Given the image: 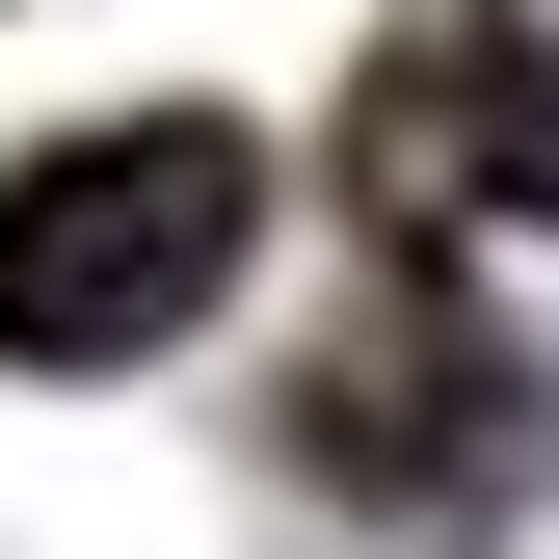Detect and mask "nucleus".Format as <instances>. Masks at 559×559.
<instances>
[{
  "mask_svg": "<svg viewBox=\"0 0 559 559\" xmlns=\"http://www.w3.org/2000/svg\"><path fill=\"white\" fill-rule=\"evenodd\" d=\"M346 214H373L400 266H453V240H559V53L507 27V0H427L373 81H346Z\"/></svg>",
  "mask_w": 559,
  "mask_h": 559,
  "instance_id": "2",
  "label": "nucleus"
},
{
  "mask_svg": "<svg viewBox=\"0 0 559 559\" xmlns=\"http://www.w3.org/2000/svg\"><path fill=\"white\" fill-rule=\"evenodd\" d=\"M240 240H266V160L214 107H107V133H53V160H0V346L27 373H133V346H187L240 294Z\"/></svg>",
  "mask_w": 559,
  "mask_h": 559,
  "instance_id": "1",
  "label": "nucleus"
},
{
  "mask_svg": "<svg viewBox=\"0 0 559 559\" xmlns=\"http://www.w3.org/2000/svg\"><path fill=\"white\" fill-rule=\"evenodd\" d=\"M320 453H346V479H427V507H479V479H533V373H507L453 294H400L373 346H320Z\"/></svg>",
  "mask_w": 559,
  "mask_h": 559,
  "instance_id": "3",
  "label": "nucleus"
}]
</instances>
